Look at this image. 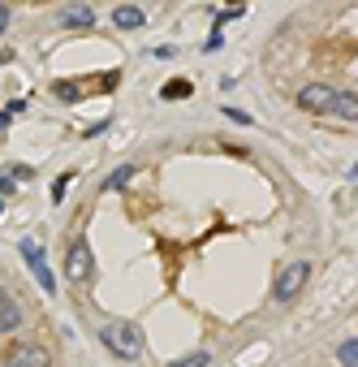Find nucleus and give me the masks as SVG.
I'll list each match as a JSON object with an SVG mask.
<instances>
[{
	"label": "nucleus",
	"instance_id": "nucleus-6",
	"mask_svg": "<svg viewBox=\"0 0 358 367\" xmlns=\"http://www.w3.org/2000/svg\"><path fill=\"white\" fill-rule=\"evenodd\" d=\"M332 104H337V91L324 87V82H311L298 91V108L302 113H332Z\"/></svg>",
	"mask_w": 358,
	"mask_h": 367
},
{
	"label": "nucleus",
	"instance_id": "nucleus-4",
	"mask_svg": "<svg viewBox=\"0 0 358 367\" xmlns=\"http://www.w3.org/2000/svg\"><path fill=\"white\" fill-rule=\"evenodd\" d=\"M17 251H22V259H27V268L35 273L39 289H43V294H57V277H52V268H48L39 242H35V238H22V242H17Z\"/></svg>",
	"mask_w": 358,
	"mask_h": 367
},
{
	"label": "nucleus",
	"instance_id": "nucleus-8",
	"mask_svg": "<svg viewBox=\"0 0 358 367\" xmlns=\"http://www.w3.org/2000/svg\"><path fill=\"white\" fill-rule=\"evenodd\" d=\"M57 22H61V27H83V31H91V27H95V9H91V5H65V9H57Z\"/></svg>",
	"mask_w": 358,
	"mask_h": 367
},
{
	"label": "nucleus",
	"instance_id": "nucleus-2",
	"mask_svg": "<svg viewBox=\"0 0 358 367\" xmlns=\"http://www.w3.org/2000/svg\"><path fill=\"white\" fill-rule=\"evenodd\" d=\"M65 277H69L73 285H87V281L95 277V255H91V247H87L83 233L69 238V247H65Z\"/></svg>",
	"mask_w": 358,
	"mask_h": 367
},
{
	"label": "nucleus",
	"instance_id": "nucleus-16",
	"mask_svg": "<svg viewBox=\"0 0 358 367\" xmlns=\"http://www.w3.org/2000/svg\"><path fill=\"white\" fill-rule=\"evenodd\" d=\"M35 173H31V168L27 164H9V182H31Z\"/></svg>",
	"mask_w": 358,
	"mask_h": 367
},
{
	"label": "nucleus",
	"instance_id": "nucleus-20",
	"mask_svg": "<svg viewBox=\"0 0 358 367\" xmlns=\"http://www.w3.org/2000/svg\"><path fill=\"white\" fill-rule=\"evenodd\" d=\"M9 17H13V9H9V5H0V31L9 27Z\"/></svg>",
	"mask_w": 358,
	"mask_h": 367
},
{
	"label": "nucleus",
	"instance_id": "nucleus-12",
	"mask_svg": "<svg viewBox=\"0 0 358 367\" xmlns=\"http://www.w3.org/2000/svg\"><path fill=\"white\" fill-rule=\"evenodd\" d=\"M52 95H57L61 104H78V100H83V87H78V82H65V78H57V82H52Z\"/></svg>",
	"mask_w": 358,
	"mask_h": 367
},
{
	"label": "nucleus",
	"instance_id": "nucleus-1",
	"mask_svg": "<svg viewBox=\"0 0 358 367\" xmlns=\"http://www.w3.org/2000/svg\"><path fill=\"white\" fill-rule=\"evenodd\" d=\"M99 341L108 346V354L113 359H125V363H138L143 359V329L134 324V320H108L104 329H99Z\"/></svg>",
	"mask_w": 358,
	"mask_h": 367
},
{
	"label": "nucleus",
	"instance_id": "nucleus-23",
	"mask_svg": "<svg viewBox=\"0 0 358 367\" xmlns=\"http://www.w3.org/2000/svg\"><path fill=\"white\" fill-rule=\"evenodd\" d=\"M0 216H5V203H0Z\"/></svg>",
	"mask_w": 358,
	"mask_h": 367
},
{
	"label": "nucleus",
	"instance_id": "nucleus-11",
	"mask_svg": "<svg viewBox=\"0 0 358 367\" xmlns=\"http://www.w3.org/2000/svg\"><path fill=\"white\" fill-rule=\"evenodd\" d=\"M190 95H194V82L190 78H173V82L160 87V100H190Z\"/></svg>",
	"mask_w": 358,
	"mask_h": 367
},
{
	"label": "nucleus",
	"instance_id": "nucleus-10",
	"mask_svg": "<svg viewBox=\"0 0 358 367\" xmlns=\"http://www.w3.org/2000/svg\"><path fill=\"white\" fill-rule=\"evenodd\" d=\"M332 117H341V121H358V95H354V91H337Z\"/></svg>",
	"mask_w": 358,
	"mask_h": 367
},
{
	"label": "nucleus",
	"instance_id": "nucleus-22",
	"mask_svg": "<svg viewBox=\"0 0 358 367\" xmlns=\"http://www.w3.org/2000/svg\"><path fill=\"white\" fill-rule=\"evenodd\" d=\"M0 130H9V113H0Z\"/></svg>",
	"mask_w": 358,
	"mask_h": 367
},
{
	"label": "nucleus",
	"instance_id": "nucleus-13",
	"mask_svg": "<svg viewBox=\"0 0 358 367\" xmlns=\"http://www.w3.org/2000/svg\"><path fill=\"white\" fill-rule=\"evenodd\" d=\"M134 173H138L134 164H117L113 173L104 178V190H121V186H130V178H134Z\"/></svg>",
	"mask_w": 358,
	"mask_h": 367
},
{
	"label": "nucleus",
	"instance_id": "nucleus-18",
	"mask_svg": "<svg viewBox=\"0 0 358 367\" xmlns=\"http://www.w3.org/2000/svg\"><path fill=\"white\" fill-rule=\"evenodd\" d=\"M224 117H229V121H238V126H250V117H246L242 108H229V104H224Z\"/></svg>",
	"mask_w": 358,
	"mask_h": 367
},
{
	"label": "nucleus",
	"instance_id": "nucleus-3",
	"mask_svg": "<svg viewBox=\"0 0 358 367\" xmlns=\"http://www.w3.org/2000/svg\"><path fill=\"white\" fill-rule=\"evenodd\" d=\"M306 277H311V264H306V259L285 264V268H280V277H276V285H272V298H276L280 307H289V303L298 298V294H302Z\"/></svg>",
	"mask_w": 358,
	"mask_h": 367
},
{
	"label": "nucleus",
	"instance_id": "nucleus-7",
	"mask_svg": "<svg viewBox=\"0 0 358 367\" xmlns=\"http://www.w3.org/2000/svg\"><path fill=\"white\" fill-rule=\"evenodd\" d=\"M22 315H27V311H22L17 298H13L5 285H0V333H13V329L22 324Z\"/></svg>",
	"mask_w": 358,
	"mask_h": 367
},
{
	"label": "nucleus",
	"instance_id": "nucleus-14",
	"mask_svg": "<svg viewBox=\"0 0 358 367\" xmlns=\"http://www.w3.org/2000/svg\"><path fill=\"white\" fill-rule=\"evenodd\" d=\"M337 363L341 367H358V337H345L337 346Z\"/></svg>",
	"mask_w": 358,
	"mask_h": 367
},
{
	"label": "nucleus",
	"instance_id": "nucleus-17",
	"mask_svg": "<svg viewBox=\"0 0 358 367\" xmlns=\"http://www.w3.org/2000/svg\"><path fill=\"white\" fill-rule=\"evenodd\" d=\"M69 182H73V173H65V178H61V182L52 186V203H61V199H65V190H69Z\"/></svg>",
	"mask_w": 358,
	"mask_h": 367
},
{
	"label": "nucleus",
	"instance_id": "nucleus-21",
	"mask_svg": "<svg viewBox=\"0 0 358 367\" xmlns=\"http://www.w3.org/2000/svg\"><path fill=\"white\" fill-rule=\"evenodd\" d=\"M9 186H13V182H9V178H0V194H9Z\"/></svg>",
	"mask_w": 358,
	"mask_h": 367
},
{
	"label": "nucleus",
	"instance_id": "nucleus-5",
	"mask_svg": "<svg viewBox=\"0 0 358 367\" xmlns=\"http://www.w3.org/2000/svg\"><path fill=\"white\" fill-rule=\"evenodd\" d=\"M5 367H52V350L43 341H17L5 350Z\"/></svg>",
	"mask_w": 358,
	"mask_h": 367
},
{
	"label": "nucleus",
	"instance_id": "nucleus-15",
	"mask_svg": "<svg viewBox=\"0 0 358 367\" xmlns=\"http://www.w3.org/2000/svg\"><path fill=\"white\" fill-rule=\"evenodd\" d=\"M208 363H212V350H194V354H186V359L169 363V367H208Z\"/></svg>",
	"mask_w": 358,
	"mask_h": 367
},
{
	"label": "nucleus",
	"instance_id": "nucleus-9",
	"mask_svg": "<svg viewBox=\"0 0 358 367\" xmlns=\"http://www.w3.org/2000/svg\"><path fill=\"white\" fill-rule=\"evenodd\" d=\"M113 27H121V31H138V27H143V9H134V5H117V9H113Z\"/></svg>",
	"mask_w": 358,
	"mask_h": 367
},
{
	"label": "nucleus",
	"instance_id": "nucleus-19",
	"mask_svg": "<svg viewBox=\"0 0 358 367\" xmlns=\"http://www.w3.org/2000/svg\"><path fill=\"white\" fill-rule=\"evenodd\" d=\"M220 43H224V35H220V31H212V39H208V43H203V48H208V52H216V48H220Z\"/></svg>",
	"mask_w": 358,
	"mask_h": 367
}]
</instances>
